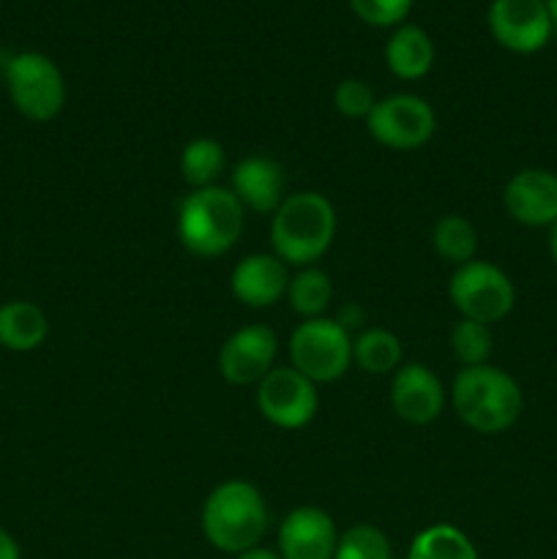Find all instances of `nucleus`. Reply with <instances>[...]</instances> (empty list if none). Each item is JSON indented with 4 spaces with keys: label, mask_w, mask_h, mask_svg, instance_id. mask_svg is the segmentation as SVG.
<instances>
[{
    "label": "nucleus",
    "mask_w": 557,
    "mask_h": 559,
    "mask_svg": "<svg viewBox=\"0 0 557 559\" xmlns=\"http://www.w3.org/2000/svg\"><path fill=\"white\" fill-rule=\"evenodd\" d=\"M268 524L271 513L265 497L249 480H227L216 486L202 506V533L208 544L227 555H244L260 546Z\"/></svg>",
    "instance_id": "obj_1"
},
{
    "label": "nucleus",
    "mask_w": 557,
    "mask_h": 559,
    "mask_svg": "<svg viewBox=\"0 0 557 559\" xmlns=\"http://www.w3.org/2000/svg\"><path fill=\"white\" fill-rule=\"evenodd\" d=\"M336 235V211L317 191L287 194L271 222L273 254L284 265L309 267L331 249Z\"/></svg>",
    "instance_id": "obj_2"
},
{
    "label": "nucleus",
    "mask_w": 557,
    "mask_h": 559,
    "mask_svg": "<svg viewBox=\"0 0 557 559\" xmlns=\"http://www.w3.org/2000/svg\"><path fill=\"white\" fill-rule=\"evenodd\" d=\"M453 409L478 435H500L511 429L524 409L519 382L497 366H467L453 380Z\"/></svg>",
    "instance_id": "obj_3"
},
{
    "label": "nucleus",
    "mask_w": 557,
    "mask_h": 559,
    "mask_svg": "<svg viewBox=\"0 0 557 559\" xmlns=\"http://www.w3.org/2000/svg\"><path fill=\"white\" fill-rule=\"evenodd\" d=\"M246 207L233 189L208 186L191 189L178 205V238L194 257H222L244 233Z\"/></svg>",
    "instance_id": "obj_4"
},
{
    "label": "nucleus",
    "mask_w": 557,
    "mask_h": 559,
    "mask_svg": "<svg viewBox=\"0 0 557 559\" xmlns=\"http://www.w3.org/2000/svg\"><path fill=\"white\" fill-rule=\"evenodd\" d=\"M3 76L16 112L36 123L58 118L66 104V80L55 60L42 52H20L9 58Z\"/></svg>",
    "instance_id": "obj_5"
},
{
    "label": "nucleus",
    "mask_w": 557,
    "mask_h": 559,
    "mask_svg": "<svg viewBox=\"0 0 557 559\" xmlns=\"http://www.w3.org/2000/svg\"><path fill=\"white\" fill-rule=\"evenodd\" d=\"M293 369L311 382H333L353 364V338L347 328L328 317L304 320L289 336Z\"/></svg>",
    "instance_id": "obj_6"
},
{
    "label": "nucleus",
    "mask_w": 557,
    "mask_h": 559,
    "mask_svg": "<svg viewBox=\"0 0 557 559\" xmlns=\"http://www.w3.org/2000/svg\"><path fill=\"white\" fill-rule=\"evenodd\" d=\"M448 295L462 320L484 322V325L506 320L517 304L511 278L500 267L484 260L459 265L448 284Z\"/></svg>",
    "instance_id": "obj_7"
},
{
    "label": "nucleus",
    "mask_w": 557,
    "mask_h": 559,
    "mask_svg": "<svg viewBox=\"0 0 557 559\" xmlns=\"http://www.w3.org/2000/svg\"><path fill=\"white\" fill-rule=\"evenodd\" d=\"M366 126L380 145L391 147V151H415L431 140L437 118L435 109L424 98L396 93V96H388L375 104Z\"/></svg>",
    "instance_id": "obj_8"
},
{
    "label": "nucleus",
    "mask_w": 557,
    "mask_h": 559,
    "mask_svg": "<svg viewBox=\"0 0 557 559\" xmlns=\"http://www.w3.org/2000/svg\"><path fill=\"white\" fill-rule=\"evenodd\" d=\"M257 407L276 429H304L317 415L320 393L315 382L293 366H278L257 385Z\"/></svg>",
    "instance_id": "obj_9"
},
{
    "label": "nucleus",
    "mask_w": 557,
    "mask_h": 559,
    "mask_svg": "<svg viewBox=\"0 0 557 559\" xmlns=\"http://www.w3.org/2000/svg\"><path fill=\"white\" fill-rule=\"evenodd\" d=\"M278 336L268 325H246L235 331L218 353V371L229 385H260L276 369Z\"/></svg>",
    "instance_id": "obj_10"
},
{
    "label": "nucleus",
    "mask_w": 557,
    "mask_h": 559,
    "mask_svg": "<svg viewBox=\"0 0 557 559\" xmlns=\"http://www.w3.org/2000/svg\"><path fill=\"white\" fill-rule=\"evenodd\" d=\"M489 31L511 52H538L552 38L549 11L544 0H495L489 5Z\"/></svg>",
    "instance_id": "obj_11"
},
{
    "label": "nucleus",
    "mask_w": 557,
    "mask_h": 559,
    "mask_svg": "<svg viewBox=\"0 0 557 559\" xmlns=\"http://www.w3.org/2000/svg\"><path fill=\"white\" fill-rule=\"evenodd\" d=\"M393 413L413 426H426L440 418L446 407V388L424 364H402L391 382Z\"/></svg>",
    "instance_id": "obj_12"
},
{
    "label": "nucleus",
    "mask_w": 557,
    "mask_h": 559,
    "mask_svg": "<svg viewBox=\"0 0 557 559\" xmlns=\"http://www.w3.org/2000/svg\"><path fill=\"white\" fill-rule=\"evenodd\" d=\"M502 205L524 227H552L557 222V175L549 169H519L502 189Z\"/></svg>",
    "instance_id": "obj_13"
},
{
    "label": "nucleus",
    "mask_w": 557,
    "mask_h": 559,
    "mask_svg": "<svg viewBox=\"0 0 557 559\" xmlns=\"http://www.w3.org/2000/svg\"><path fill=\"white\" fill-rule=\"evenodd\" d=\"M336 544V524L322 508H295L278 527V557L282 559H333Z\"/></svg>",
    "instance_id": "obj_14"
},
{
    "label": "nucleus",
    "mask_w": 557,
    "mask_h": 559,
    "mask_svg": "<svg viewBox=\"0 0 557 559\" xmlns=\"http://www.w3.org/2000/svg\"><path fill=\"white\" fill-rule=\"evenodd\" d=\"M229 287L235 298L249 309H268L282 295H287V265L276 254H249L235 265Z\"/></svg>",
    "instance_id": "obj_15"
},
{
    "label": "nucleus",
    "mask_w": 557,
    "mask_h": 559,
    "mask_svg": "<svg viewBox=\"0 0 557 559\" xmlns=\"http://www.w3.org/2000/svg\"><path fill=\"white\" fill-rule=\"evenodd\" d=\"M233 194L249 211L273 216L287 200L282 164L268 156H249L238 162L233 169Z\"/></svg>",
    "instance_id": "obj_16"
},
{
    "label": "nucleus",
    "mask_w": 557,
    "mask_h": 559,
    "mask_svg": "<svg viewBox=\"0 0 557 559\" xmlns=\"http://www.w3.org/2000/svg\"><path fill=\"white\" fill-rule=\"evenodd\" d=\"M49 333L47 314L31 300H9L0 306V347L9 353H33Z\"/></svg>",
    "instance_id": "obj_17"
},
{
    "label": "nucleus",
    "mask_w": 557,
    "mask_h": 559,
    "mask_svg": "<svg viewBox=\"0 0 557 559\" xmlns=\"http://www.w3.org/2000/svg\"><path fill=\"white\" fill-rule=\"evenodd\" d=\"M386 60L399 80H420L435 63V44L418 25H402L388 38Z\"/></svg>",
    "instance_id": "obj_18"
},
{
    "label": "nucleus",
    "mask_w": 557,
    "mask_h": 559,
    "mask_svg": "<svg viewBox=\"0 0 557 559\" xmlns=\"http://www.w3.org/2000/svg\"><path fill=\"white\" fill-rule=\"evenodd\" d=\"M407 559H478V551L453 524H431L415 535Z\"/></svg>",
    "instance_id": "obj_19"
},
{
    "label": "nucleus",
    "mask_w": 557,
    "mask_h": 559,
    "mask_svg": "<svg viewBox=\"0 0 557 559\" xmlns=\"http://www.w3.org/2000/svg\"><path fill=\"white\" fill-rule=\"evenodd\" d=\"M431 246L451 265H467L478 251V229L464 216H440L431 227Z\"/></svg>",
    "instance_id": "obj_20"
},
{
    "label": "nucleus",
    "mask_w": 557,
    "mask_h": 559,
    "mask_svg": "<svg viewBox=\"0 0 557 559\" xmlns=\"http://www.w3.org/2000/svg\"><path fill=\"white\" fill-rule=\"evenodd\" d=\"M353 360L369 374H393L402 366V342L386 328H369L353 342Z\"/></svg>",
    "instance_id": "obj_21"
},
{
    "label": "nucleus",
    "mask_w": 557,
    "mask_h": 559,
    "mask_svg": "<svg viewBox=\"0 0 557 559\" xmlns=\"http://www.w3.org/2000/svg\"><path fill=\"white\" fill-rule=\"evenodd\" d=\"M224 167H227V153L216 140H208V136L191 140L180 153V175L191 189L216 186Z\"/></svg>",
    "instance_id": "obj_22"
},
{
    "label": "nucleus",
    "mask_w": 557,
    "mask_h": 559,
    "mask_svg": "<svg viewBox=\"0 0 557 559\" xmlns=\"http://www.w3.org/2000/svg\"><path fill=\"white\" fill-rule=\"evenodd\" d=\"M287 298L295 314H300L304 320H317V317H322V311L331 306L333 284L331 278H328V273L320 271V267H300V271L289 278Z\"/></svg>",
    "instance_id": "obj_23"
},
{
    "label": "nucleus",
    "mask_w": 557,
    "mask_h": 559,
    "mask_svg": "<svg viewBox=\"0 0 557 559\" xmlns=\"http://www.w3.org/2000/svg\"><path fill=\"white\" fill-rule=\"evenodd\" d=\"M491 347H495V336L491 328L484 322L459 320L451 331V349L459 358V364L467 366H484L489 360Z\"/></svg>",
    "instance_id": "obj_24"
},
{
    "label": "nucleus",
    "mask_w": 557,
    "mask_h": 559,
    "mask_svg": "<svg viewBox=\"0 0 557 559\" xmlns=\"http://www.w3.org/2000/svg\"><path fill=\"white\" fill-rule=\"evenodd\" d=\"M333 559H391V540L375 524H355L339 535Z\"/></svg>",
    "instance_id": "obj_25"
},
{
    "label": "nucleus",
    "mask_w": 557,
    "mask_h": 559,
    "mask_svg": "<svg viewBox=\"0 0 557 559\" xmlns=\"http://www.w3.org/2000/svg\"><path fill=\"white\" fill-rule=\"evenodd\" d=\"M333 104H336L339 112L344 115V118H369L371 109H375V93H371V87L366 85V82L360 80H342L336 85V91H333Z\"/></svg>",
    "instance_id": "obj_26"
},
{
    "label": "nucleus",
    "mask_w": 557,
    "mask_h": 559,
    "mask_svg": "<svg viewBox=\"0 0 557 559\" xmlns=\"http://www.w3.org/2000/svg\"><path fill=\"white\" fill-rule=\"evenodd\" d=\"M349 5L369 25L388 27L407 16V11L413 9V0H349Z\"/></svg>",
    "instance_id": "obj_27"
},
{
    "label": "nucleus",
    "mask_w": 557,
    "mask_h": 559,
    "mask_svg": "<svg viewBox=\"0 0 557 559\" xmlns=\"http://www.w3.org/2000/svg\"><path fill=\"white\" fill-rule=\"evenodd\" d=\"M0 559H22L20 544H16L14 535L5 533L3 527H0Z\"/></svg>",
    "instance_id": "obj_28"
},
{
    "label": "nucleus",
    "mask_w": 557,
    "mask_h": 559,
    "mask_svg": "<svg viewBox=\"0 0 557 559\" xmlns=\"http://www.w3.org/2000/svg\"><path fill=\"white\" fill-rule=\"evenodd\" d=\"M238 559H282L276 555V551L271 549H262V546H254V549L244 551V555H238Z\"/></svg>",
    "instance_id": "obj_29"
},
{
    "label": "nucleus",
    "mask_w": 557,
    "mask_h": 559,
    "mask_svg": "<svg viewBox=\"0 0 557 559\" xmlns=\"http://www.w3.org/2000/svg\"><path fill=\"white\" fill-rule=\"evenodd\" d=\"M546 11H549V22H552V36H557V0H544Z\"/></svg>",
    "instance_id": "obj_30"
},
{
    "label": "nucleus",
    "mask_w": 557,
    "mask_h": 559,
    "mask_svg": "<svg viewBox=\"0 0 557 559\" xmlns=\"http://www.w3.org/2000/svg\"><path fill=\"white\" fill-rule=\"evenodd\" d=\"M549 254L557 265V222L552 224V233H549Z\"/></svg>",
    "instance_id": "obj_31"
}]
</instances>
